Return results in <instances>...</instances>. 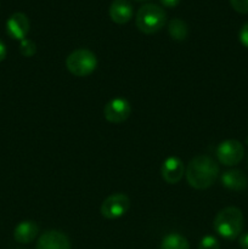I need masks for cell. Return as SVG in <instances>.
<instances>
[{
	"label": "cell",
	"instance_id": "19",
	"mask_svg": "<svg viewBox=\"0 0 248 249\" xmlns=\"http://www.w3.org/2000/svg\"><path fill=\"white\" fill-rule=\"evenodd\" d=\"M240 41L245 48L248 49V22L242 26L240 31Z\"/></svg>",
	"mask_w": 248,
	"mask_h": 249
},
{
	"label": "cell",
	"instance_id": "12",
	"mask_svg": "<svg viewBox=\"0 0 248 249\" xmlns=\"http://www.w3.org/2000/svg\"><path fill=\"white\" fill-rule=\"evenodd\" d=\"M221 184L232 191H242L248 186V178L238 169H231L221 175Z\"/></svg>",
	"mask_w": 248,
	"mask_h": 249
},
{
	"label": "cell",
	"instance_id": "20",
	"mask_svg": "<svg viewBox=\"0 0 248 249\" xmlns=\"http://www.w3.org/2000/svg\"><path fill=\"white\" fill-rule=\"evenodd\" d=\"M238 243H240V247L242 249H248V232L241 235Z\"/></svg>",
	"mask_w": 248,
	"mask_h": 249
},
{
	"label": "cell",
	"instance_id": "1",
	"mask_svg": "<svg viewBox=\"0 0 248 249\" xmlns=\"http://www.w3.org/2000/svg\"><path fill=\"white\" fill-rule=\"evenodd\" d=\"M185 175L190 186L197 190H204L216 181L219 167L209 156L198 155L190 160Z\"/></svg>",
	"mask_w": 248,
	"mask_h": 249
},
{
	"label": "cell",
	"instance_id": "2",
	"mask_svg": "<svg viewBox=\"0 0 248 249\" xmlns=\"http://www.w3.org/2000/svg\"><path fill=\"white\" fill-rule=\"evenodd\" d=\"M214 229L225 240H235L241 235L243 229V214L237 207H226L216 214Z\"/></svg>",
	"mask_w": 248,
	"mask_h": 249
},
{
	"label": "cell",
	"instance_id": "18",
	"mask_svg": "<svg viewBox=\"0 0 248 249\" xmlns=\"http://www.w3.org/2000/svg\"><path fill=\"white\" fill-rule=\"evenodd\" d=\"M230 4L238 14H248V0H230Z\"/></svg>",
	"mask_w": 248,
	"mask_h": 249
},
{
	"label": "cell",
	"instance_id": "17",
	"mask_svg": "<svg viewBox=\"0 0 248 249\" xmlns=\"http://www.w3.org/2000/svg\"><path fill=\"white\" fill-rule=\"evenodd\" d=\"M198 249H220V243L214 236H204L199 242Z\"/></svg>",
	"mask_w": 248,
	"mask_h": 249
},
{
	"label": "cell",
	"instance_id": "4",
	"mask_svg": "<svg viewBox=\"0 0 248 249\" xmlns=\"http://www.w3.org/2000/svg\"><path fill=\"white\" fill-rule=\"evenodd\" d=\"M66 67L73 75L85 77L96 70L97 58L92 51L88 49H78L67 57Z\"/></svg>",
	"mask_w": 248,
	"mask_h": 249
},
{
	"label": "cell",
	"instance_id": "15",
	"mask_svg": "<svg viewBox=\"0 0 248 249\" xmlns=\"http://www.w3.org/2000/svg\"><path fill=\"white\" fill-rule=\"evenodd\" d=\"M160 249H190L189 241L180 233H169L163 238Z\"/></svg>",
	"mask_w": 248,
	"mask_h": 249
},
{
	"label": "cell",
	"instance_id": "7",
	"mask_svg": "<svg viewBox=\"0 0 248 249\" xmlns=\"http://www.w3.org/2000/svg\"><path fill=\"white\" fill-rule=\"evenodd\" d=\"M131 113V106L123 97L111 100L104 108V116L109 123L119 124L125 122Z\"/></svg>",
	"mask_w": 248,
	"mask_h": 249
},
{
	"label": "cell",
	"instance_id": "10",
	"mask_svg": "<svg viewBox=\"0 0 248 249\" xmlns=\"http://www.w3.org/2000/svg\"><path fill=\"white\" fill-rule=\"evenodd\" d=\"M6 31L11 38L23 40L29 32V19L22 12H15L6 22Z\"/></svg>",
	"mask_w": 248,
	"mask_h": 249
},
{
	"label": "cell",
	"instance_id": "9",
	"mask_svg": "<svg viewBox=\"0 0 248 249\" xmlns=\"http://www.w3.org/2000/svg\"><path fill=\"white\" fill-rule=\"evenodd\" d=\"M160 173H162V178L165 182L173 185L177 184L185 174L184 163H182L180 158L173 156V157L167 158L164 160V163L162 164Z\"/></svg>",
	"mask_w": 248,
	"mask_h": 249
},
{
	"label": "cell",
	"instance_id": "14",
	"mask_svg": "<svg viewBox=\"0 0 248 249\" xmlns=\"http://www.w3.org/2000/svg\"><path fill=\"white\" fill-rule=\"evenodd\" d=\"M168 32L169 36H172L174 40H185L189 34V27H187L186 22L182 21L180 18H173L170 19L168 23Z\"/></svg>",
	"mask_w": 248,
	"mask_h": 249
},
{
	"label": "cell",
	"instance_id": "11",
	"mask_svg": "<svg viewBox=\"0 0 248 249\" xmlns=\"http://www.w3.org/2000/svg\"><path fill=\"white\" fill-rule=\"evenodd\" d=\"M133 6L128 0H113L109 6V17L114 23H128L133 17Z\"/></svg>",
	"mask_w": 248,
	"mask_h": 249
},
{
	"label": "cell",
	"instance_id": "24",
	"mask_svg": "<svg viewBox=\"0 0 248 249\" xmlns=\"http://www.w3.org/2000/svg\"><path fill=\"white\" fill-rule=\"evenodd\" d=\"M135 1H143V0H135Z\"/></svg>",
	"mask_w": 248,
	"mask_h": 249
},
{
	"label": "cell",
	"instance_id": "13",
	"mask_svg": "<svg viewBox=\"0 0 248 249\" xmlns=\"http://www.w3.org/2000/svg\"><path fill=\"white\" fill-rule=\"evenodd\" d=\"M38 232L39 226L34 221H22V223H19L15 228L14 238L16 242L22 243V245H27V243H31L32 241L35 240V237L38 236Z\"/></svg>",
	"mask_w": 248,
	"mask_h": 249
},
{
	"label": "cell",
	"instance_id": "22",
	"mask_svg": "<svg viewBox=\"0 0 248 249\" xmlns=\"http://www.w3.org/2000/svg\"><path fill=\"white\" fill-rule=\"evenodd\" d=\"M159 1L167 7H175L181 0H159Z\"/></svg>",
	"mask_w": 248,
	"mask_h": 249
},
{
	"label": "cell",
	"instance_id": "5",
	"mask_svg": "<svg viewBox=\"0 0 248 249\" xmlns=\"http://www.w3.org/2000/svg\"><path fill=\"white\" fill-rule=\"evenodd\" d=\"M245 156L243 145L237 140H225L219 143L216 148V157L221 164L232 167L238 164Z\"/></svg>",
	"mask_w": 248,
	"mask_h": 249
},
{
	"label": "cell",
	"instance_id": "23",
	"mask_svg": "<svg viewBox=\"0 0 248 249\" xmlns=\"http://www.w3.org/2000/svg\"><path fill=\"white\" fill-rule=\"evenodd\" d=\"M246 142H247V145H248V138H247V139H246Z\"/></svg>",
	"mask_w": 248,
	"mask_h": 249
},
{
	"label": "cell",
	"instance_id": "16",
	"mask_svg": "<svg viewBox=\"0 0 248 249\" xmlns=\"http://www.w3.org/2000/svg\"><path fill=\"white\" fill-rule=\"evenodd\" d=\"M19 51L24 57H32L36 53V45L29 39H23L19 44Z\"/></svg>",
	"mask_w": 248,
	"mask_h": 249
},
{
	"label": "cell",
	"instance_id": "8",
	"mask_svg": "<svg viewBox=\"0 0 248 249\" xmlns=\"http://www.w3.org/2000/svg\"><path fill=\"white\" fill-rule=\"evenodd\" d=\"M36 249H71V243L63 232L50 230L39 237Z\"/></svg>",
	"mask_w": 248,
	"mask_h": 249
},
{
	"label": "cell",
	"instance_id": "21",
	"mask_svg": "<svg viewBox=\"0 0 248 249\" xmlns=\"http://www.w3.org/2000/svg\"><path fill=\"white\" fill-rule=\"evenodd\" d=\"M6 53H7L6 46H5L4 41L0 39V62L5 60V57H6Z\"/></svg>",
	"mask_w": 248,
	"mask_h": 249
},
{
	"label": "cell",
	"instance_id": "6",
	"mask_svg": "<svg viewBox=\"0 0 248 249\" xmlns=\"http://www.w3.org/2000/svg\"><path fill=\"white\" fill-rule=\"evenodd\" d=\"M130 199L124 194H113L107 197L101 206V214L106 219H118L128 212Z\"/></svg>",
	"mask_w": 248,
	"mask_h": 249
},
{
	"label": "cell",
	"instance_id": "3",
	"mask_svg": "<svg viewBox=\"0 0 248 249\" xmlns=\"http://www.w3.org/2000/svg\"><path fill=\"white\" fill-rule=\"evenodd\" d=\"M167 15L164 10L155 4H146L136 14V27L145 34L157 33L164 27Z\"/></svg>",
	"mask_w": 248,
	"mask_h": 249
}]
</instances>
